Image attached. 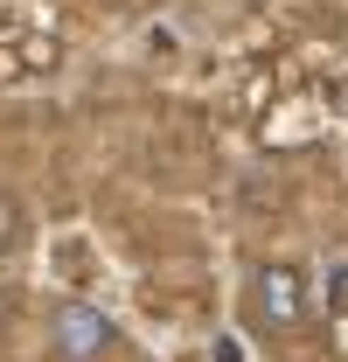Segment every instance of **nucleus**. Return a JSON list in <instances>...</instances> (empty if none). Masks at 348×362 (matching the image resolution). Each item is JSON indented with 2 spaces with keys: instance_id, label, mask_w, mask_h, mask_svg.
<instances>
[{
  "instance_id": "f257e3e1",
  "label": "nucleus",
  "mask_w": 348,
  "mask_h": 362,
  "mask_svg": "<svg viewBox=\"0 0 348 362\" xmlns=\"http://www.w3.org/2000/svg\"><path fill=\"white\" fill-rule=\"evenodd\" d=\"M306 320V279L293 265H258L251 272V327L258 334H293Z\"/></svg>"
},
{
  "instance_id": "f03ea898",
  "label": "nucleus",
  "mask_w": 348,
  "mask_h": 362,
  "mask_svg": "<svg viewBox=\"0 0 348 362\" xmlns=\"http://www.w3.org/2000/svg\"><path fill=\"white\" fill-rule=\"evenodd\" d=\"M49 349H56V362H98L105 349H112V320H105V307L63 300V307L49 314Z\"/></svg>"
},
{
  "instance_id": "7ed1b4c3",
  "label": "nucleus",
  "mask_w": 348,
  "mask_h": 362,
  "mask_svg": "<svg viewBox=\"0 0 348 362\" xmlns=\"http://www.w3.org/2000/svg\"><path fill=\"white\" fill-rule=\"evenodd\" d=\"M21 237H28V223H21V202H14V195H0V251H14Z\"/></svg>"
}]
</instances>
